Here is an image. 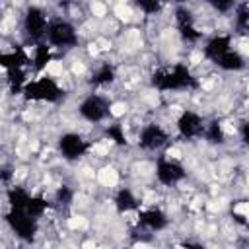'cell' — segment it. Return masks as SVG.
<instances>
[{"instance_id":"12","label":"cell","mask_w":249,"mask_h":249,"mask_svg":"<svg viewBox=\"0 0 249 249\" xmlns=\"http://www.w3.org/2000/svg\"><path fill=\"white\" fill-rule=\"evenodd\" d=\"M140 224L152 231H160L167 226V216L160 208H148L140 212Z\"/></svg>"},{"instance_id":"1","label":"cell","mask_w":249,"mask_h":249,"mask_svg":"<svg viewBox=\"0 0 249 249\" xmlns=\"http://www.w3.org/2000/svg\"><path fill=\"white\" fill-rule=\"evenodd\" d=\"M152 84L158 89H189L196 86V80L185 64H173L156 70L152 74Z\"/></svg>"},{"instance_id":"14","label":"cell","mask_w":249,"mask_h":249,"mask_svg":"<svg viewBox=\"0 0 249 249\" xmlns=\"http://www.w3.org/2000/svg\"><path fill=\"white\" fill-rule=\"evenodd\" d=\"M27 54L23 53V49H19V47H16L14 51H10V53H2L0 54V62H2V66L6 68V70H16V68H23L25 64H27Z\"/></svg>"},{"instance_id":"24","label":"cell","mask_w":249,"mask_h":249,"mask_svg":"<svg viewBox=\"0 0 249 249\" xmlns=\"http://www.w3.org/2000/svg\"><path fill=\"white\" fill-rule=\"evenodd\" d=\"M235 23L237 27H249V6L247 4H241L237 6V12H235Z\"/></svg>"},{"instance_id":"13","label":"cell","mask_w":249,"mask_h":249,"mask_svg":"<svg viewBox=\"0 0 249 249\" xmlns=\"http://www.w3.org/2000/svg\"><path fill=\"white\" fill-rule=\"evenodd\" d=\"M230 37L228 35H216V37H212L208 43H206V47H204V54H206V58H210V60H218L222 54H226L228 51H230Z\"/></svg>"},{"instance_id":"5","label":"cell","mask_w":249,"mask_h":249,"mask_svg":"<svg viewBox=\"0 0 249 249\" xmlns=\"http://www.w3.org/2000/svg\"><path fill=\"white\" fill-rule=\"evenodd\" d=\"M23 29L31 39H39L43 35H47L49 23H47V16L41 8L37 6H29L25 10V18H23Z\"/></svg>"},{"instance_id":"9","label":"cell","mask_w":249,"mask_h":249,"mask_svg":"<svg viewBox=\"0 0 249 249\" xmlns=\"http://www.w3.org/2000/svg\"><path fill=\"white\" fill-rule=\"evenodd\" d=\"M165 142H167V132H165L160 124H156V123L146 124V126L142 128L140 140H138L140 148H144V150H158V148H161Z\"/></svg>"},{"instance_id":"17","label":"cell","mask_w":249,"mask_h":249,"mask_svg":"<svg viewBox=\"0 0 249 249\" xmlns=\"http://www.w3.org/2000/svg\"><path fill=\"white\" fill-rule=\"evenodd\" d=\"M29 198H31V196H29L27 191H23L21 187H12V189L8 191V202H10V208H14V210H25Z\"/></svg>"},{"instance_id":"26","label":"cell","mask_w":249,"mask_h":249,"mask_svg":"<svg viewBox=\"0 0 249 249\" xmlns=\"http://www.w3.org/2000/svg\"><path fill=\"white\" fill-rule=\"evenodd\" d=\"M54 196H56V202H60V204H70L74 193H72V189H70L68 185H62V187H58V191H56Z\"/></svg>"},{"instance_id":"8","label":"cell","mask_w":249,"mask_h":249,"mask_svg":"<svg viewBox=\"0 0 249 249\" xmlns=\"http://www.w3.org/2000/svg\"><path fill=\"white\" fill-rule=\"evenodd\" d=\"M156 177L163 185H175L185 177V169L181 163L171 161V160H160L156 165Z\"/></svg>"},{"instance_id":"6","label":"cell","mask_w":249,"mask_h":249,"mask_svg":"<svg viewBox=\"0 0 249 249\" xmlns=\"http://www.w3.org/2000/svg\"><path fill=\"white\" fill-rule=\"evenodd\" d=\"M109 113V103L105 97L101 95H88L82 103H80V115L89 121V123H99L107 117Z\"/></svg>"},{"instance_id":"18","label":"cell","mask_w":249,"mask_h":249,"mask_svg":"<svg viewBox=\"0 0 249 249\" xmlns=\"http://www.w3.org/2000/svg\"><path fill=\"white\" fill-rule=\"evenodd\" d=\"M8 82H10V89L14 93H23L27 82V74L23 68H16V70H8Z\"/></svg>"},{"instance_id":"15","label":"cell","mask_w":249,"mask_h":249,"mask_svg":"<svg viewBox=\"0 0 249 249\" xmlns=\"http://www.w3.org/2000/svg\"><path fill=\"white\" fill-rule=\"evenodd\" d=\"M115 206H117L119 212H130V210L138 208V200H136V196L128 189H121L115 195Z\"/></svg>"},{"instance_id":"21","label":"cell","mask_w":249,"mask_h":249,"mask_svg":"<svg viewBox=\"0 0 249 249\" xmlns=\"http://www.w3.org/2000/svg\"><path fill=\"white\" fill-rule=\"evenodd\" d=\"M47 208H49V202L43 196H31L29 202H27V206H25V212L29 216H33V218H39V216L45 214Z\"/></svg>"},{"instance_id":"16","label":"cell","mask_w":249,"mask_h":249,"mask_svg":"<svg viewBox=\"0 0 249 249\" xmlns=\"http://www.w3.org/2000/svg\"><path fill=\"white\" fill-rule=\"evenodd\" d=\"M216 64L220 66V68H224V70H241L243 66H245V60H243V56L239 54V53H235V51H228L226 54H222L218 60H216Z\"/></svg>"},{"instance_id":"23","label":"cell","mask_w":249,"mask_h":249,"mask_svg":"<svg viewBox=\"0 0 249 249\" xmlns=\"http://www.w3.org/2000/svg\"><path fill=\"white\" fill-rule=\"evenodd\" d=\"M105 136H107L109 140H113L117 146H126V144H128L126 134H124V130H123L121 124H109V126L105 128Z\"/></svg>"},{"instance_id":"20","label":"cell","mask_w":249,"mask_h":249,"mask_svg":"<svg viewBox=\"0 0 249 249\" xmlns=\"http://www.w3.org/2000/svg\"><path fill=\"white\" fill-rule=\"evenodd\" d=\"M204 136H206V140L212 142V144H224L226 134H224L222 123H220V121H212L210 124H206V126H204Z\"/></svg>"},{"instance_id":"22","label":"cell","mask_w":249,"mask_h":249,"mask_svg":"<svg viewBox=\"0 0 249 249\" xmlns=\"http://www.w3.org/2000/svg\"><path fill=\"white\" fill-rule=\"evenodd\" d=\"M51 47L47 45H37L35 47V56H33V62H35V70H43L49 62H51Z\"/></svg>"},{"instance_id":"7","label":"cell","mask_w":249,"mask_h":249,"mask_svg":"<svg viewBox=\"0 0 249 249\" xmlns=\"http://www.w3.org/2000/svg\"><path fill=\"white\" fill-rule=\"evenodd\" d=\"M58 148L66 160H78L88 152V142L76 132H66L58 138Z\"/></svg>"},{"instance_id":"2","label":"cell","mask_w":249,"mask_h":249,"mask_svg":"<svg viewBox=\"0 0 249 249\" xmlns=\"http://www.w3.org/2000/svg\"><path fill=\"white\" fill-rule=\"evenodd\" d=\"M62 93L64 91L60 89V86L49 76L29 82L23 89V97L27 101H58Z\"/></svg>"},{"instance_id":"4","label":"cell","mask_w":249,"mask_h":249,"mask_svg":"<svg viewBox=\"0 0 249 249\" xmlns=\"http://www.w3.org/2000/svg\"><path fill=\"white\" fill-rule=\"evenodd\" d=\"M47 37H49V43L56 45V47H72L78 43V35L74 31V27L64 19L51 21L49 29H47Z\"/></svg>"},{"instance_id":"11","label":"cell","mask_w":249,"mask_h":249,"mask_svg":"<svg viewBox=\"0 0 249 249\" xmlns=\"http://www.w3.org/2000/svg\"><path fill=\"white\" fill-rule=\"evenodd\" d=\"M175 21H177V29H179V33H181L183 39H187V41H196V39L200 37L198 29H196L195 23H193V16H191L189 10L177 8V12H175Z\"/></svg>"},{"instance_id":"19","label":"cell","mask_w":249,"mask_h":249,"mask_svg":"<svg viewBox=\"0 0 249 249\" xmlns=\"http://www.w3.org/2000/svg\"><path fill=\"white\" fill-rule=\"evenodd\" d=\"M115 80V68L111 64H101L93 74H91V84L93 86H107Z\"/></svg>"},{"instance_id":"29","label":"cell","mask_w":249,"mask_h":249,"mask_svg":"<svg viewBox=\"0 0 249 249\" xmlns=\"http://www.w3.org/2000/svg\"><path fill=\"white\" fill-rule=\"evenodd\" d=\"M173 249H204V247H200V245H196V243H177Z\"/></svg>"},{"instance_id":"27","label":"cell","mask_w":249,"mask_h":249,"mask_svg":"<svg viewBox=\"0 0 249 249\" xmlns=\"http://www.w3.org/2000/svg\"><path fill=\"white\" fill-rule=\"evenodd\" d=\"M239 134H241V140H243V144H249V121H245V123L241 124V128H239Z\"/></svg>"},{"instance_id":"25","label":"cell","mask_w":249,"mask_h":249,"mask_svg":"<svg viewBox=\"0 0 249 249\" xmlns=\"http://www.w3.org/2000/svg\"><path fill=\"white\" fill-rule=\"evenodd\" d=\"M136 6H138L144 14H156V12H160V10H161V4H160V2H156V0H138V2H136Z\"/></svg>"},{"instance_id":"28","label":"cell","mask_w":249,"mask_h":249,"mask_svg":"<svg viewBox=\"0 0 249 249\" xmlns=\"http://www.w3.org/2000/svg\"><path fill=\"white\" fill-rule=\"evenodd\" d=\"M212 6H214L216 10H220V12H226V10L233 8V4H231V2H212Z\"/></svg>"},{"instance_id":"10","label":"cell","mask_w":249,"mask_h":249,"mask_svg":"<svg viewBox=\"0 0 249 249\" xmlns=\"http://www.w3.org/2000/svg\"><path fill=\"white\" fill-rule=\"evenodd\" d=\"M177 130H179V134L183 138H195V136L204 132V124H202V119L196 113L185 111L177 119Z\"/></svg>"},{"instance_id":"3","label":"cell","mask_w":249,"mask_h":249,"mask_svg":"<svg viewBox=\"0 0 249 249\" xmlns=\"http://www.w3.org/2000/svg\"><path fill=\"white\" fill-rule=\"evenodd\" d=\"M6 220L10 224V228L25 241H31L37 233V218L29 216L25 210H10L6 214Z\"/></svg>"}]
</instances>
